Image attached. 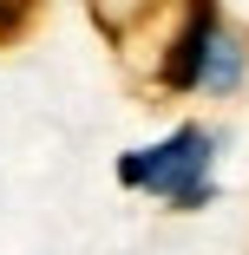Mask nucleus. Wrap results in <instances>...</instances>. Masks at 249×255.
<instances>
[{
  "label": "nucleus",
  "instance_id": "obj_3",
  "mask_svg": "<svg viewBox=\"0 0 249 255\" xmlns=\"http://www.w3.org/2000/svg\"><path fill=\"white\" fill-rule=\"evenodd\" d=\"M243 59H249V53H243V39L217 26V39H210L204 66H197V85H204V92H236V79H243Z\"/></svg>",
  "mask_w": 249,
  "mask_h": 255
},
{
  "label": "nucleus",
  "instance_id": "obj_1",
  "mask_svg": "<svg viewBox=\"0 0 249 255\" xmlns=\"http://www.w3.org/2000/svg\"><path fill=\"white\" fill-rule=\"evenodd\" d=\"M118 177H125V190L164 196L171 210H204V203L217 196V190H210V137L197 131V125L171 131V137L151 144V150H131V157L118 164Z\"/></svg>",
  "mask_w": 249,
  "mask_h": 255
},
{
  "label": "nucleus",
  "instance_id": "obj_2",
  "mask_svg": "<svg viewBox=\"0 0 249 255\" xmlns=\"http://www.w3.org/2000/svg\"><path fill=\"white\" fill-rule=\"evenodd\" d=\"M217 26H223V20H217V0H184V13H177L164 53H158V85H164V92H190V85H197V66H204Z\"/></svg>",
  "mask_w": 249,
  "mask_h": 255
},
{
  "label": "nucleus",
  "instance_id": "obj_4",
  "mask_svg": "<svg viewBox=\"0 0 249 255\" xmlns=\"http://www.w3.org/2000/svg\"><path fill=\"white\" fill-rule=\"evenodd\" d=\"M151 13H164V0H92V20H98V33L112 46H131V33Z\"/></svg>",
  "mask_w": 249,
  "mask_h": 255
},
{
  "label": "nucleus",
  "instance_id": "obj_5",
  "mask_svg": "<svg viewBox=\"0 0 249 255\" xmlns=\"http://www.w3.org/2000/svg\"><path fill=\"white\" fill-rule=\"evenodd\" d=\"M39 7H46V0H0V46L26 39V26L39 20Z\"/></svg>",
  "mask_w": 249,
  "mask_h": 255
}]
</instances>
